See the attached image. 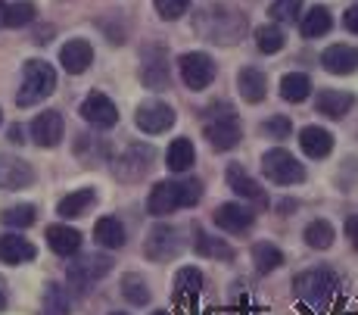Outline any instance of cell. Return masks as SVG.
<instances>
[{"instance_id": "1", "label": "cell", "mask_w": 358, "mask_h": 315, "mask_svg": "<svg viewBox=\"0 0 358 315\" xmlns=\"http://www.w3.org/2000/svg\"><path fill=\"white\" fill-rule=\"evenodd\" d=\"M203 200V181L199 178H184V181H159L147 200V212L156 218L171 216L178 209H190Z\"/></svg>"}, {"instance_id": "2", "label": "cell", "mask_w": 358, "mask_h": 315, "mask_svg": "<svg viewBox=\"0 0 358 315\" xmlns=\"http://www.w3.org/2000/svg\"><path fill=\"white\" fill-rule=\"evenodd\" d=\"M336 284H340L336 272L318 265V269H308L296 278V293H299L302 303L312 306L315 312H324L330 306V300H334V293H336Z\"/></svg>"}, {"instance_id": "3", "label": "cell", "mask_w": 358, "mask_h": 315, "mask_svg": "<svg viewBox=\"0 0 358 315\" xmlns=\"http://www.w3.org/2000/svg\"><path fill=\"white\" fill-rule=\"evenodd\" d=\"M53 91H57V72H53V66L44 63V59H29L22 69V88L16 94V104L34 106L50 97Z\"/></svg>"}, {"instance_id": "4", "label": "cell", "mask_w": 358, "mask_h": 315, "mask_svg": "<svg viewBox=\"0 0 358 315\" xmlns=\"http://www.w3.org/2000/svg\"><path fill=\"white\" fill-rule=\"evenodd\" d=\"M262 172H265L268 181L274 184H302L306 181V169H302V162L296 160L290 150H268L265 156H262Z\"/></svg>"}, {"instance_id": "5", "label": "cell", "mask_w": 358, "mask_h": 315, "mask_svg": "<svg viewBox=\"0 0 358 315\" xmlns=\"http://www.w3.org/2000/svg\"><path fill=\"white\" fill-rule=\"evenodd\" d=\"M212 115H215V113H212ZM203 134H206V141H209V147H212V150L224 153V150H234V147L240 144V138H243V128H240L237 115H234L231 109L224 106V113H218L215 119L206 122Z\"/></svg>"}, {"instance_id": "6", "label": "cell", "mask_w": 358, "mask_h": 315, "mask_svg": "<svg viewBox=\"0 0 358 315\" xmlns=\"http://www.w3.org/2000/svg\"><path fill=\"white\" fill-rule=\"evenodd\" d=\"M178 69H181V78L190 91H206V88L215 81V63H212L209 53H184L178 59Z\"/></svg>"}, {"instance_id": "7", "label": "cell", "mask_w": 358, "mask_h": 315, "mask_svg": "<svg viewBox=\"0 0 358 315\" xmlns=\"http://www.w3.org/2000/svg\"><path fill=\"white\" fill-rule=\"evenodd\" d=\"M113 272V259L100 256V253H91V256H81L78 262L69 265V281H72L78 290H87L91 284H97L100 278H106Z\"/></svg>"}, {"instance_id": "8", "label": "cell", "mask_w": 358, "mask_h": 315, "mask_svg": "<svg viewBox=\"0 0 358 315\" xmlns=\"http://www.w3.org/2000/svg\"><path fill=\"white\" fill-rule=\"evenodd\" d=\"M153 156L156 153L147 147V144H134V147H128L125 153L115 160V175H119L122 181H137V178H143L150 172Z\"/></svg>"}, {"instance_id": "9", "label": "cell", "mask_w": 358, "mask_h": 315, "mask_svg": "<svg viewBox=\"0 0 358 315\" xmlns=\"http://www.w3.org/2000/svg\"><path fill=\"white\" fill-rule=\"evenodd\" d=\"M212 222L222 231H228V234H243V231L252 228L256 212L250 206H243V203H222V206L212 212Z\"/></svg>"}, {"instance_id": "10", "label": "cell", "mask_w": 358, "mask_h": 315, "mask_svg": "<svg viewBox=\"0 0 358 315\" xmlns=\"http://www.w3.org/2000/svg\"><path fill=\"white\" fill-rule=\"evenodd\" d=\"M178 250H181V237H178V231L171 228V225H156V228L150 231L147 244H143V253H147V259H153V262H165V259H171Z\"/></svg>"}, {"instance_id": "11", "label": "cell", "mask_w": 358, "mask_h": 315, "mask_svg": "<svg viewBox=\"0 0 358 315\" xmlns=\"http://www.w3.org/2000/svg\"><path fill=\"white\" fill-rule=\"evenodd\" d=\"M81 119L91 122L94 128H113L115 122H119V109H115V104L106 94L94 91V94H87L85 104H81Z\"/></svg>"}, {"instance_id": "12", "label": "cell", "mask_w": 358, "mask_h": 315, "mask_svg": "<svg viewBox=\"0 0 358 315\" xmlns=\"http://www.w3.org/2000/svg\"><path fill=\"white\" fill-rule=\"evenodd\" d=\"M134 122H137L141 132L159 134V132H165V128L175 125V109H171L169 104H159V100H150V104H143L141 109H137Z\"/></svg>"}, {"instance_id": "13", "label": "cell", "mask_w": 358, "mask_h": 315, "mask_svg": "<svg viewBox=\"0 0 358 315\" xmlns=\"http://www.w3.org/2000/svg\"><path fill=\"white\" fill-rule=\"evenodd\" d=\"M63 115L57 113V109H47V113L34 115L31 122V138L38 147H57L59 141H63Z\"/></svg>"}, {"instance_id": "14", "label": "cell", "mask_w": 358, "mask_h": 315, "mask_svg": "<svg viewBox=\"0 0 358 315\" xmlns=\"http://www.w3.org/2000/svg\"><path fill=\"white\" fill-rule=\"evenodd\" d=\"M321 66L330 75H352L358 72V47L352 44H330L321 53Z\"/></svg>"}, {"instance_id": "15", "label": "cell", "mask_w": 358, "mask_h": 315, "mask_svg": "<svg viewBox=\"0 0 358 315\" xmlns=\"http://www.w3.org/2000/svg\"><path fill=\"white\" fill-rule=\"evenodd\" d=\"M34 181V172L19 156H0V188L3 190H22Z\"/></svg>"}, {"instance_id": "16", "label": "cell", "mask_w": 358, "mask_h": 315, "mask_svg": "<svg viewBox=\"0 0 358 315\" xmlns=\"http://www.w3.org/2000/svg\"><path fill=\"white\" fill-rule=\"evenodd\" d=\"M228 184H231L234 194L243 197V200H252V203H259V206H265L268 203L265 188H262L256 178H250V172H246L243 166H237V162H231L228 166Z\"/></svg>"}, {"instance_id": "17", "label": "cell", "mask_w": 358, "mask_h": 315, "mask_svg": "<svg viewBox=\"0 0 358 315\" xmlns=\"http://www.w3.org/2000/svg\"><path fill=\"white\" fill-rule=\"evenodd\" d=\"M59 63H63V69L69 75H81L87 69V66L94 63V47L87 44L85 38H72L63 44V50H59Z\"/></svg>"}, {"instance_id": "18", "label": "cell", "mask_w": 358, "mask_h": 315, "mask_svg": "<svg viewBox=\"0 0 358 315\" xmlns=\"http://www.w3.org/2000/svg\"><path fill=\"white\" fill-rule=\"evenodd\" d=\"M299 147H302V153L312 156V160H324V156H330V150H334V134H330L327 128L308 125V128H302V134H299Z\"/></svg>"}, {"instance_id": "19", "label": "cell", "mask_w": 358, "mask_h": 315, "mask_svg": "<svg viewBox=\"0 0 358 315\" xmlns=\"http://www.w3.org/2000/svg\"><path fill=\"white\" fill-rule=\"evenodd\" d=\"M34 256H38V250H34V244L25 241V237H19V234H3L0 237V262L22 265V262H31Z\"/></svg>"}, {"instance_id": "20", "label": "cell", "mask_w": 358, "mask_h": 315, "mask_svg": "<svg viewBox=\"0 0 358 315\" xmlns=\"http://www.w3.org/2000/svg\"><path fill=\"white\" fill-rule=\"evenodd\" d=\"M352 106H355V97L346 91H321L315 97V109L321 115H327V119H346Z\"/></svg>"}, {"instance_id": "21", "label": "cell", "mask_w": 358, "mask_h": 315, "mask_svg": "<svg viewBox=\"0 0 358 315\" xmlns=\"http://www.w3.org/2000/svg\"><path fill=\"white\" fill-rule=\"evenodd\" d=\"M169 63L159 50H147V59H143V69H141V81L150 88V91H162L169 88Z\"/></svg>"}, {"instance_id": "22", "label": "cell", "mask_w": 358, "mask_h": 315, "mask_svg": "<svg viewBox=\"0 0 358 315\" xmlns=\"http://www.w3.org/2000/svg\"><path fill=\"white\" fill-rule=\"evenodd\" d=\"M237 88L246 104H262L268 94V78H265V72L246 66V69H240V75H237Z\"/></svg>"}, {"instance_id": "23", "label": "cell", "mask_w": 358, "mask_h": 315, "mask_svg": "<svg viewBox=\"0 0 358 315\" xmlns=\"http://www.w3.org/2000/svg\"><path fill=\"white\" fill-rule=\"evenodd\" d=\"M47 244H50V250L57 256H75L81 250V234L75 228H69V225H50L47 228Z\"/></svg>"}, {"instance_id": "24", "label": "cell", "mask_w": 358, "mask_h": 315, "mask_svg": "<svg viewBox=\"0 0 358 315\" xmlns=\"http://www.w3.org/2000/svg\"><path fill=\"white\" fill-rule=\"evenodd\" d=\"M94 237H97V244L106 246V250H122V246H125V241H128L125 225H122L119 218H113V216L100 218V222L94 225Z\"/></svg>"}, {"instance_id": "25", "label": "cell", "mask_w": 358, "mask_h": 315, "mask_svg": "<svg viewBox=\"0 0 358 315\" xmlns=\"http://www.w3.org/2000/svg\"><path fill=\"white\" fill-rule=\"evenodd\" d=\"M94 203H97V194H94L91 188H81V190H75V194H66L63 200H59L57 212L63 218H78V216H85Z\"/></svg>"}, {"instance_id": "26", "label": "cell", "mask_w": 358, "mask_h": 315, "mask_svg": "<svg viewBox=\"0 0 358 315\" xmlns=\"http://www.w3.org/2000/svg\"><path fill=\"white\" fill-rule=\"evenodd\" d=\"M194 160H196V150H194V144H190L187 138L171 141L169 153H165V166H169L171 172H187V169L194 166Z\"/></svg>"}, {"instance_id": "27", "label": "cell", "mask_w": 358, "mask_h": 315, "mask_svg": "<svg viewBox=\"0 0 358 315\" xmlns=\"http://www.w3.org/2000/svg\"><path fill=\"white\" fill-rule=\"evenodd\" d=\"M312 94V78L302 72H290L280 78V97L287 100V104H302V100Z\"/></svg>"}, {"instance_id": "28", "label": "cell", "mask_w": 358, "mask_h": 315, "mask_svg": "<svg viewBox=\"0 0 358 315\" xmlns=\"http://www.w3.org/2000/svg\"><path fill=\"white\" fill-rule=\"evenodd\" d=\"M252 262H256V269L262 275H271V272H278L280 265H284V253H280L274 244L262 241V244L252 246Z\"/></svg>"}, {"instance_id": "29", "label": "cell", "mask_w": 358, "mask_h": 315, "mask_svg": "<svg viewBox=\"0 0 358 315\" xmlns=\"http://www.w3.org/2000/svg\"><path fill=\"white\" fill-rule=\"evenodd\" d=\"M334 225L324 222V218H315V222L306 225V244L312 246V250H327V246H334Z\"/></svg>"}, {"instance_id": "30", "label": "cell", "mask_w": 358, "mask_h": 315, "mask_svg": "<svg viewBox=\"0 0 358 315\" xmlns=\"http://www.w3.org/2000/svg\"><path fill=\"white\" fill-rule=\"evenodd\" d=\"M334 19H330V10L327 6H315L306 19H302V38H321L330 31Z\"/></svg>"}, {"instance_id": "31", "label": "cell", "mask_w": 358, "mask_h": 315, "mask_svg": "<svg viewBox=\"0 0 358 315\" xmlns=\"http://www.w3.org/2000/svg\"><path fill=\"white\" fill-rule=\"evenodd\" d=\"M122 297L128 300L131 306H147L150 303V287L141 275H125L122 278Z\"/></svg>"}, {"instance_id": "32", "label": "cell", "mask_w": 358, "mask_h": 315, "mask_svg": "<svg viewBox=\"0 0 358 315\" xmlns=\"http://www.w3.org/2000/svg\"><path fill=\"white\" fill-rule=\"evenodd\" d=\"M34 19V4L29 0H19V4H10L3 6V25L6 29H22Z\"/></svg>"}, {"instance_id": "33", "label": "cell", "mask_w": 358, "mask_h": 315, "mask_svg": "<svg viewBox=\"0 0 358 315\" xmlns=\"http://www.w3.org/2000/svg\"><path fill=\"white\" fill-rule=\"evenodd\" d=\"M196 253L199 256H209V259H224V262L234 259L231 246L224 241H218V237H209V234H196Z\"/></svg>"}, {"instance_id": "34", "label": "cell", "mask_w": 358, "mask_h": 315, "mask_svg": "<svg viewBox=\"0 0 358 315\" xmlns=\"http://www.w3.org/2000/svg\"><path fill=\"white\" fill-rule=\"evenodd\" d=\"M284 44H287V38L278 25H262V29H256V47L262 53H278V50H284Z\"/></svg>"}, {"instance_id": "35", "label": "cell", "mask_w": 358, "mask_h": 315, "mask_svg": "<svg viewBox=\"0 0 358 315\" xmlns=\"http://www.w3.org/2000/svg\"><path fill=\"white\" fill-rule=\"evenodd\" d=\"M41 315H69V297H66V290L59 284H47Z\"/></svg>"}, {"instance_id": "36", "label": "cell", "mask_w": 358, "mask_h": 315, "mask_svg": "<svg viewBox=\"0 0 358 315\" xmlns=\"http://www.w3.org/2000/svg\"><path fill=\"white\" fill-rule=\"evenodd\" d=\"M34 218H38V209H34L31 203H22V206L0 212V222L10 225V228H29V225H34Z\"/></svg>"}, {"instance_id": "37", "label": "cell", "mask_w": 358, "mask_h": 315, "mask_svg": "<svg viewBox=\"0 0 358 315\" xmlns=\"http://www.w3.org/2000/svg\"><path fill=\"white\" fill-rule=\"evenodd\" d=\"M290 132H293V122L287 119V115H271V119L262 122V134H265V138L284 141V138H290Z\"/></svg>"}, {"instance_id": "38", "label": "cell", "mask_w": 358, "mask_h": 315, "mask_svg": "<svg viewBox=\"0 0 358 315\" xmlns=\"http://www.w3.org/2000/svg\"><path fill=\"white\" fill-rule=\"evenodd\" d=\"M299 10H302V0H274V4L268 6V13H271L278 22H296Z\"/></svg>"}, {"instance_id": "39", "label": "cell", "mask_w": 358, "mask_h": 315, "mask_svg": "<svg viewBox=\"0 0 358 315\" xmlns=\"http://www.w3.org/2000/svg\"><path fill=\"white\" fill-rule=\"evenodd\" d=\"M175 287L181 293H199L203 290V272L199 269H181L175 278Z\"/></svg>"}, {"instance_id": "40", "label": "cell", "mask_w": 358, "mask_h": 315, "mask_svg": "<svg viewBox=\"0 0 358 315\" xmlns=\"http://www.w3.org/2000/svg\"><path fill=\"white\" fill-rule=\"evenodd\" d=\"M153 4H156V13H159L162 19H169V22L181 19L184 13L190 10V0H153Z\"/></svg>"}, {"instance_id": "41", "label": "cell", "mask_w": 358, "mask_h": 315, "mask_svg": "<svg viewBox=\"0 0 358 315\" xmlns=\"http://www.w3.org/2000/svg\"><path fill=\"white\" fill-rule=\"evenodd\" d=\"M346 237H349V244L358 250V216H349L346 218Z\"/></svg>"}, {"instance_id": "42", "label": "cell", "mask_w": 358, "mask_h": 315, "mask_svg": "<svg viewBox=\"0 0 358 315\" xmlns=\"http://www.w3.org/2000/svg\"><path fill=\"white\" fill-rule=\"evenodd\" d=\"M343 22H346V29L352 31V35H358V4H355V6H349L346 16H343Z\"/></svg>"}, {"instance_id": "43", "label": "cell", "mask_w": 358, "mask_h": 315, "mask_svg": "<svg viewBox=\"0 0 358 315\" xmlns=\"http://www.w3.org/2000/svg\"><path fill=\"white\" fill-rule=\"evenodd\" d=\"M10 141L22 144V132H19V128H16V125H13V128H10Z\"/></svg>"}, {"instance_id": "44", "label": "cell", "mask_w": 358, "mask_h": 315, "mask_svg": "<svg viewBox=\"0 0 358 315\" xmlns=\"http://www.w3.org/2000/svg\"><path fill=\"white\" fill-rule=\"evenodd\" d=\"M6 309V287H3V281H0V312Z\"/></svg>"}, {"instance_id": "45", "label": "cell", "mask_w": 358, "mask_h": 315, "mask_svg": "<svg viewBox=\"0 0 358 315\" xmlns=\"http://www.w3.org/2000/svg\"><path fill=\"white\" fill-rule=\"evenodd\" d=\"M0 22H3V4H0Z\"/></svg>"}, {"instance_id": "46", "label": "cell", "mask_w": 358, "mask_h": 315, "mask_svg": "<svg viewBox=\"0 0 358 315\" xmlns=\"http://www.w3.org/2000/svg\"><path fill=\"white\" fill-rule=\"evenodd\" d=\"M153 315H169V312H153Z\"/></svg>"}, {"instance_id": "47", "label": "cell", "mask_w": 358, "mask_h": 315, "mask_svg": "<svg viewBox=\"0 0 358 315\" xmlns=\"http://www.w3.org/2000/svg\"><path fill=\"white\" fill-rule=\"evenodd\" d=\"M113 315H128V312H113Z\"/></svg>"}]
</instances>
